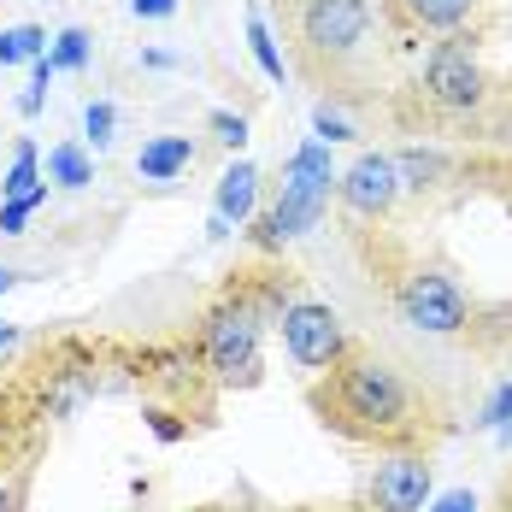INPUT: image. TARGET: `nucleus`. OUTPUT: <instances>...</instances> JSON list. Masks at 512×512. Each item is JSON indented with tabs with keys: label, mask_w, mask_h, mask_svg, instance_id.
Masks as SVG:
<instances>
[{
	"label": "nucleus",
	"mask_w": 512,
	"mask_h": 512,
	"mask_svg": "<svg viewBox=\"0 0 512 512\" xmlns=\"http://www.w3.org/2000/svg\"><path fill=\"white\" fill-rule=\"evenodd\" d=\"M48 59H53V71H71V65H83V59H89V36H83V30H65V36H59V48H53Z\"/></svg>",
	"instance_id": "18"
},
{
	"label": "nucleus",
	"mask_w": 512,
	"mask_h": 512,
	"mask_svg": "<svg viewBox=\"0 0 512 512\" xmlns=\"http://www.w3.org/2000/svg\"><path fill=\"white\" fill-rule=\"evenodd\" d=\"M12 336H18V330H12V324L0 318V348H12Z\"/></svg>",
	"instance_id": "26"
},
{
	"label": "nucleus",
	"mask_w": 512,
	"mask_h": 512,
	"mask_svg": "<svg viewBox=\"0 0 512 512\" xmlns=\"http://www.w3.org/2000/svg\"><path fill=\"white\" fill-rule=\"evenodd\" d=\"M212 130H218V142H224V148H242V142H248V124H242V118H230V112H212Z\"/></svg>",
	"instance_id": "22"
},
{
	"label": "nucleus",
	"mask_w": 512,
	"mask_h": 512,
	"mask_svg": "<svg viewBox=\"0 0 512 512\" xmlns=\"http://www.w3.org/2000/svg\"><path fill=\"white\" fill-rule=\"evenodd\" d=\"M42 30L36 24H12V30H0V65H18V59H42Z\"/></svg>",
	"instance_id": "14"
},
{
	"label": "nucleus",
	"mask_w": 512,
	"mask_h": 512,
	"mask_svg": "<svg viewBox=\"0 0 512 512\" xmlns=\"http://www.w3.org/2000/svg\"><path fill=\"white\" fill-rule=\"evenodd\" d=\"M283 348L295 354V365H307V371L342 365V348H348L342 318L324 307V301H295V307H283Z\"/></svg>",
	"instance_id": "4"
},
{
	"label": "nucleus",
	"mask_w": 512,
	"mask_h": 512,
	"mask_svg": "<svg viewBox=\"0 0 512 512\" xmlns=\"http://www.w3.org/2000/svg\"><path fill=\"white\" fill-rule=\"evenodd\" d=\"M301 30H307V42L318 53H348L365 42L371 12H365V0H307Z\"/></svg>",
	"instance_id": "7"
},
{
	"label": "nucleus",
	"mask_w": 512,
	"mask_h": 512,
	"mask_svg": "<svg viewBox=\"0 0 512 512\" xmlns=\"http://www.w3.org/2000/svg\"><path fill=\"white\" fill-rule=\"evenodd\" d=\"M401 312H407L412 330H430V336H454L465 330V289L442 271H412L401 283Z\"/></svg>",
	"instance_id": "5"
},
{
	"label": "nucleus",
	"mask_w": 512,
	"mask_h": 512,
	"mask_svg": "<svg viewBox=\"0 0 512 512\" xmlns=\"http://www.w3.org/2000/svg\"><path fill=\"white\" fill-rule=\"evenodd\" d=\"M83 124H89V142H95V148L112 142V106H106V101L89 106V112H83Z\"/></svg>",
	"instance_id": "20"
},
{
	"label": "nucleus",
	"mask_w": 512,
	"mask_h": 512,
	"mask_svg": "<svg viewBox=\"0 0 512 512\" xmlns=\"http://www.w3.org/2000/svg\"><path fill=\"white\" fill-rule=\"evenodd\" d=\"M36 189H42V183H36V148L24 142L18 159H12V171H6V183H0V195H6V201H24V195H36Z\"/></svg>",
	"instance_id": "15"
},
{
	"label": "nucleus",
	"mask_w": 512,
	"mask_h": 512,
	"mask_svg": "<svg viewBox=\"0 0 512 512\" xmlns=\"http://www.w3.org/2000/svg\"><path fill=\"white\" fill-rule=\"evenodd\" d=\"M42 201H48V183H42L36 195H24V201H6V206H0V230H6V236H18V230H24V218H30Z\"/></svg>",
	"instance_id": "17"
},
{
	"label": "nucleus",
	"mask_w": 512,
	"mask_h": 512,
	"mask_svg": "<svg viewBox=\"0 0 512 512\" xmlns=\"http://www.w3.org/2000/svg\"><path fill=\"white\" fill-rule=\"evenodd\" d=\"M248 42H254L259 71H265L271 83H283V53H277V42H271V30H265V18H259V12H248Z\"/></svg>",
	"instance_id": "16"
},
{
	"label": "nucleus",
	"mask_w": 512,
	"mask_h": 512,
	"mask_svg": "<svg viewBox=\"0 0 512 512\" xmlns=\"http://www.w3.org/2000/svg\"><path fill=\"white\" fill-rule=\"evenodd\" d=\"M371 501H377V512H424V501H430V465L418 454L383 460L377 477H371Z\"/></svg>",
	"instance_id": "8"
},
{
	"label": "nucleus",
	"mask_w": 512,
	"mask_h": 512,
	"mask_svg": "<svg viewBox=\"0 0 512 512\" xmlns=\"http://www.w3.org/2000/svg\"><path fill=\"white\" fill-rule=\"evenodd\" d=\"M330 189H336L330 154H324V142H307L301 154L283 165V195H277L271 218H265V242L277 248V242H289V236L312 230V224H318V212L330 206Z\"/></svg>",
	"instance_id": "2"
},
{
	"label": "nucleus",
	"mask_w": 512,
	"mask_h": 512,
	"mask_svg": "<svg viewBox=\"0 0 512 512\" xmlns=\"http://www.w3.org/2000/svg\"><path fill=\"white\" fill-rule=\"evenodd\" d=\"M189 165H195V142H189V136H159V142H148L142 159H136V171H142L148 183H165V177H177V171H189Z\"/></svg>",
	"instance_id": "11"
},
{
	"label": "nucleus",
	"mask_w": 512,
	"mask_h": 512,
	"mask_svg": "<svg viewBox=\"0 0 512 512\" xmlns=\"http://www.w3.org/2000/svg\"><path fill=\"white\" fill-rule=\"evenodd\" d=\"M0 512H6V477H0Z\"/></svg>",
	"instance_id": "28"
},
{
	"label": "nucleus",
	"mask_w": 512,
	"mask_h": 512,
	"mask_svg": "<svg viewBox=\"0 0 512 512\" xmlns=\"http://www.w3.org/2000/svg\"><path fill=\"white\" fill-rule=\"evenodd\" d=\"M424 95L442 106V112H471V106L483 101V71H477V59H471L465 42H442V48L430 53Z\"/></svg>",
	"instance_id": "6"
},
{
	"label": "nucleus",
	"mask_w": 512,
	"mask_h": 512,
	"mask_svg": "<svg viewBox=\"0 0 512 512\" xmlns=\"http://www.w3.org/2000/svg\"><path fill=\"white\" fill-rule=\"evenodd\" d=\"M401 12H407L418 30H454L465 12H471V0H401Z\"/></svg>",
	"instance_id": "12"
},
{
	"label": "nucleus",
	"mask_w": 512,
	"mask_h": 512,
	"mask_svg": "<svg viewBox=\"0 0 512 512\" xmlns=\"http://www.w3.org/2000/svg\"><path fill=\"white\" fill-rule=\"evenodd\" d=\"M254 195H259V171L254 165H230V171L218 177V218H212V230H224L230 218L242 224V218L254 212Z\"/></svg>",
	"instance_id": "10"
},
{
	"label": "nucleus",
	"mask_w": 512,
	"mask_h": 512,
	"mask_svg": "<svg viewBox=\"0 0 512 512\" xmlns=\"http://www.w3.org/2000/svg\"><path fill=\"white\" fill-rule=\"evenodd\" d=\"M6 289H12V271H6V265H0V295H6Z\"/></svg>",
	"instance_id": "27"
},
{
	"label": "nucleus",
	"mask_w": 512,
	"mask_h": 512,
	"mask_svg": "<svg viewBox=\"0 0 512 512\" xmlns=\"http://www.w3.org/2000/svg\"><path fill=\"white\" fill-rule=\"evenodd\" d=\"M206 365L224 383H254L259 377V312L254 307H218L206 318Z\"/></svg>",
	"instance_id": "3"
},
{
	"label": "nucleus",
	"mask_w": 512,
	"mask_h": 512,
	"mask_svg": "<svg viewBox=\"0 0 512 512\" xmlns=\"http://www.w3.org/2000/svg\"><path fill=\"white\" fill-rule=\"evenodd\" d=\"M312 124H318V136H330V142H348V136H354V130H348L330 106H318V112H312Z\"/></svg>",
	"instance_id": "23"
},
{
	"label": "nucleus",
	"mask_w": 512,
	"mask_h": 512,
	"mask_svg": "<svg viewBox=\"0 0 512 512\" xmlns=\"http://www.w3.org/2000/svg\"><path fill=\"white\" fill-rule=\"evenodd\" d=\"M324 412L342 430H354V436H407L412 389L401 383V371L383 365V359H348L336 371V389H330Z\"/></svg>",
	"instance_id": "1"
},
{
	"label": "nucleus",
	"mask_w": 512,
	"mask_h": 512,
	"mask_svg": "<svg viewBox=\"0 0 512 512\" xmlns=\"http://www.w3.org/2000/svg\"><path fill=\"white\" fill-rule=\"evenodd\" d=\"M483 424L512 430V383H501V389H495V401H489V412H483Z\"/></svg>",
	"instance_id": "21"
},
{
	"label": "nucleus",
	"mask_w": 512,
	"mask_h": 512,
	"mask_svg": "<svg viewBox=\"0 0 512 512\" xmlns=\"http://www.w3.org/2000/svg\"><path fill=\"white\" fill-rule=\"evenodd\" d=\"M395 171L407 177V189H424V183H430L442 165H436V159H424V154H401V159H395Z\"/></svg>",
	"instance_id": "19"
},
{
	"label": "nucleus",
	"mask_w": 512,
	"mask_h": 512,
	"mask_svg": "<svg viewBox=\"0 0 512 512\" xmlns=\"http://www.w3.org/2000/svg\"><path fill=\"white\" fill-rule=\"evenodd\" d=\"M48 177L59 183V189H89V183H95V165H89L83 148H71V142H65V148H53V154H48Z\"/></svg>",
	"instance_id": "13"
},
{
	"label": "nucleus",
	"mask_w": 512,
	"mask_h": 512,
	"mask_svg": "<svg viewBox=\"0 0 512 512\" xmlns=\"http://www.w3.org/2000/svg\"><path fill=\"white\" fill-rule=\"evenodd\" d=\"M130 6H136V18H165L177 0H130Z\"/></svg>",
	"instance_id": "25"
},
{
	"label": "nucleus",
	"mask_w": 512,
	"mask_h": 512,
	"mask_svg": "<svg viewBox=\"0 0 512 512\" xmlns=\"http://www.w3.org/2000/svg\"><path fill=\"white\" fill-rule=\"evenodd\" d=\"M430 512H477V501H471V489H454V495H442Z\"/></svg>",
	"instance_id": "24"
},
{
	"label": "nucleus",
	"mask_w": 512,
	"mask_h": 512,
	"mask_svg": "<svg viewBox=\"0 0 512 512\" xmlns=\"http://www.w3.org/2000/svg\"><path fill=\"white\" fill-rule=\"evenodd\" d=\"M336 189H342V201L354 206V212L377 218V212H389L395 195H401V171H395L389 154H365V159H354L348 177H336Z\"/></svg>",
	"instance_id": "9"
}]
</instances>
